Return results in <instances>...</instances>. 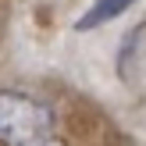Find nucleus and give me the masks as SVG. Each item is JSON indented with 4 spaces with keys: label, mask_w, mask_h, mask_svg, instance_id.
<instances>
[{
    "label": "nucleus",
    "mask_w": 146,
    "mask_h": 146,
    "mask_svg": "<svg viewBox=\"0 0 146 146\" xmlns=\"http://www.w3.org/2000/svg\"><path fill=\"white\" fill-rule=\"evenodd\" d=\"M36 146H61V143H50V139H43V143H36Z\"/></svg>",
    "instance_id": "20e7f679"
},
{
    "label": "nucleus",
    "mask_w": 146,
    "mask_h": 146,
    "mask_svg": "<svg viewBox=\"0 0 146 146\" xmlns=\"http://www.w3.org/2000/svg\"><path fill=\"white\" fill-rule=\"evenodd\" d=\"M135 0H96V4L89 7V11L82 14V18H78V32H89V29H100V25H107V21L111 18H118L121 11H128V7H132Z\"/></svg>",
    "instance_id": "7ed1b4c3"
},
{
    "label": "nucleus",
    "mask_w": 146,
    "mask_h": 146,
    "mask_svg": "<svg viewBox=\"0 0 146 146\" xmlns=\"http://www.w3.org/2000/svg\"><path fill=\"white\" fill-rule=\"evenodd\" d=\"M50 128H54V118L43 100L18 89L0 93V143L4 146H36L50 139Z\"/></svg>",
    "instance_id": "f257e3e1"
},
{
    "label": "nucleus",
    "mask_w": 146,
    "mask_h": 146,
    "mask_svg": "<svg viewBox=\"0 0 146 146\" xmlns=\"http://www.w3.org/2000/svg\"><path fill=\"white\" fill-rule=\"evenodd\" d=\"M118 75L132 89H143L146 86V25H135L128 32L125 46L118 54Z\"/></svg>",
    "instance_id": "f03ea898"
}]
</instances>
